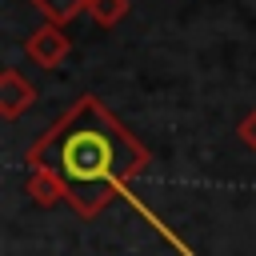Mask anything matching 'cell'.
Returning a JSON list of instances; mask_svg holds the SVG:
<instances>
[{
    "label": "cell",
    "mask_w": 256,
    "mask_h": 256,
    "mask_svg": "<svg viewBox=\"0 0 256 256\" xmlns=\"http://www.w3.org/2000/svg\"><path fill=\"white\" fill-rule=\"evenodd\" d=\"M148 160L152 152L136 140V132H128V124L96 96H80L28 148V168H48L64 184V204L76 216L92 220L112 200H128L148 220V228L160 232L180 256H196L140 196H132V180L148 168Z\"/></svg>",
    "instance_id": "6da1fadb"
},
{
    "label": "cell",
    "mask_w": 256,
    "mask_h": 256,
    "mask_svg": "<svg viewBox=\"0 0 256 256\" xmlns=\"http://www.w3.org/2000/svg\"><path fill=\"white\" fill-rule=\"evenodd\" d=\"M132 0H88V16L96 28H116L124 16H128Z\"/></svg>",
    "instance_id": "8992f818"
},
{
    "label": "cell",
    "mask_w": 256,
    "mask_h": 256,
    "mask_svg": "<svg viewBox=\"0 0 256 256\" xmlns=\"http://www.w3.org/2000/svg\"><path fill=\"white\" fill-rule=\"evenodd\" d=\"M24 192L32 196V204H40V208H52V204H60V200H68V192H64V184L48 172V168H32L28 172V184H24Z\"/></svg>",
    "instance_id": "277c9868"
},
{
    "label": "cell",
    "mask_w": 256,
    "mask_h": 256,
    "mask_svg": "<svg viewBox=\"0 0 256 256\" xmlns=\"http://www.w3.org/2000/svg\"><path fill=\"white\" fill-rule=\"evenodd\" d=\"M32 100H36L32 80H24L20 68H4L0 72V116L4 120H16L24 108H32Z\"/></svg>",
    "instance_id": "3957f363"
},
{
    "label": "cell",
    "mask_w": 256,
    "mask_h": 256,
    "mask_svg": "<svg viewBox=\"0 0 256 256\" xmlns=\"http://www.w3.org/2000/svg\"><path fill=\"white\" fill-rule=\"evenodd\" d=\"M236 136H240V144H244L248 152H256V108L244 112V120L236 124Z\"/></svg>",
    "instance_id": "52a82bcc"
},
{
    "label": "cell",
    "mask_w": 256,
    "mask_h": 256,
    "mask_svg": "<svg viewBox=\"0 0 256 256\" xmlns=\"http://www.w3.org/2000/svg\"><path fill=\"white\" fill-rule=\"evenodd\" d=\"M68 52H72V40L64 36V24H52V20H44L40 28H32L28 40H24V56L36 68H48V72H56L68 60Z\"/></svg>",
    "instance_id": "7a4b0ae2"
},
{
    "label": "cell",
    "mask_w": 256,
    "mask_h": 256,
    "mask_svg": "<svg viewBox=\"0 0 256 256\" xmlns=\"http://www.w3.org/2000/svg\"><path fill=\"white\" fill-rule=\"evenodd\" d=\"M32 8L52 24H68L80 12H88V0H32Z\"/></svg>",
    "instance_id": "5b68a950"
}]
</instances>
